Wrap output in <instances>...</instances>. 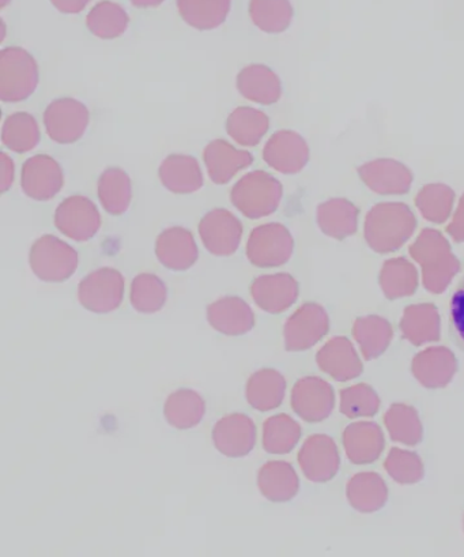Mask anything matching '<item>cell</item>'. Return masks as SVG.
I'll use <instances>...</instances> for the list:
<instances>
[{
  "label": "cell",
  "instance_id": "6da1fadb",
  "mask_svg": "<svg viewBox=\"0 0 464 557\" xmlns=\"http://www.w3.org/2000/svg\"><path fill=\"white\" fill-rule=\"evenodd\" d=\"M39 85V66L28 51L4 48L0 53V99L20 102L29 99Z\"/></svg>",
  "mask_w": 464,
  "mask_h": 557
},
{
  "label": "cell",
  "instance_id": "7a4b0ae2",
  "mask_svg": "<svg viewBox=\"0 0 464 557\" xmlns=\"http://www.w3.org/2000/svg\"><path fill=\"white\" fill-rule=\"evenodd\" d=\"M231 203L247 219L258 220L275 212L280 199V186L268 173H248L235 184L230 193Z\"/></svg>",
  "mask_w": 464,
  "mask_h": 557
},
{
  "label": "cell",
  "instance_id": "3957f363",
  "mask_svg": "<svg viewBox=\"0 0 464 557\" xmlns=\"http://www.w3.org/2000/svg\"><path fill=\"white\" fill-rule=\"evenodd\" d=\"M32 270L45 283H64L72 278L78 269V252L52 235L41 236L30 248Z\"/></svg>",
  "mask_w": 464,
  "mask_h": 557
},
{
  "label": "cell",
  "instance_id": "277c9868",
  "mask_svg": "<svg viewBox=\"0 0 464 557\" xmlns=\"http://www.w3.org/2000/svg\"><path fill=\"white\" fill-rule=\"evenodd\" d=\"M124 277L112 268L95 270L80 281L78 300L86 310L95 313H110L122 306Z\"/></svg>",
  "mask_w": 464,
  "mask_h": 557
},
{
  "label": "cell",
  "instance_id": "5b68a950",
  "mask_svg": "<svg viewBox=\"0 0 464 557\" xmlns=\"http://www.w3.org/2000/svg\"><path fill=\"white\" fill-rule=\"evenodd\" d=\"M89 121L88 108L75 99L52 101L45 112L48 137L61 145L78 143L88 129Z\"/></svg>",
  "mask_w": 464,
  "mask_h": 557
},
{
  "label": "cell",
  "instance_id": "8992f818",
  "mask_svg": "<svg viewBox=\"0 0 464 557\" xmlns=\"http://www.w3.org/2000/svg\"><path fill=\"white\" fill-rule=\"evenodd\" d=\"M53 223L68 239L84 243L99 234L101 215L89 198L74 196L59 205Z\"/></svg>",
  "mask_w": 464,
  "mask_h": 557
},
{
  "label": "cell",
  "instance_id": "52a82bcc",
  "mask_svg": "<svg viewBox=\"0 0 464 557\" xmlns=\"http://www.w3.org/2000/svg\"><path fill=\"white\" fill-rule=\"evenodd\" d=\"M203 246L215 257H230L240 247L242 224L226 209H214L199 224Z\"/></svg>",
  "mask_w": 464,
  "mask_h": 557
},
{
  "label": "cell",
  "instance_id": "ba28073f",
  "mask_svg": "<svg viewBox=\"0 0 464 557\" xmlns=\"http://www.w3.org/2000/svg\"><path fill=\"white\" fill-rule=\"evenodd\" d=\"M64 176L61 165L47 154H37L26 160L21 173V187L34 201H51L62 191Z\"/></svg>",
  "mask_w": 464,
  "mask_h": 557
},
{
  "label": "cell",
  "instance_id": "9c48e42d",
  "mask_svg": "<svg viewBox=\"0 0 464 557\" xmlns=\"http://www.w3.org/2000/svg\"><path fill=\"white\" fill-rule=\"evenodd\" d=\"M291 239L288 231L278 224L258 226L247 243V258L253 267L274 268L288 261Z\"/></svg>",
  "mask_w": 464,
  "mask_h": 557
},
{
  "label": "cell",
  "instance_id": "30bf717a",
  "mask_svg": "<svg viewBox=\"0 0 464 557\" xmlns=\"http://www.w3.org/2000/svg\"><path fill=\"white\" fill-rule=\"evenodd\" d=\"M213 442L225 457H246L256 445V425L242 413L225 416L214 425Z\"/></svg>",
  "mask_w": 464,
  "mask_h": 557
},
{
  "label": "cell",
  "instance_id": "8fae6325",
  "mask_svg": "<svg viewBox=\"0 0 464 557\" xmlns=\"http://www.w3.org/2000/svg\"><path fill=\"white\" fill-rule=\"evenodd\" d=\"M155 256L166 269L186 272L199 258L196 237L181 226L165 230L155 242Z\"/></svg>",
  "mask_w": 464,
  "mask_h": 557
},
{
  "label": "cell",
  "instance_id": "7c38bea8",
  "mask_svg": "<svg viewBox=\"0 0 464 557\" xmlns=\"http://www.w3.org/2000/svg\"><path fill=\"white\" fill-rule=\"evenodd\" d=\"M210 326L229 337H240L255 327V315L248 302L229 296L215 300L208 308Z\"/></svg>",
  "mask_w": 464,
  "mask_h": 557
},
{
  "label": "cell",
  "instance_id": "4fadbf2b",
  "mask_svg": "<svg viewBox=\"0 0 464 557\" xmlns=\"http://www.w3.org/2000/svg\"><path fill=\"white\" fill-rule=\"evenodd\" d=\"M203 160L212 182L223 186L250 166L253 157L250 151L237 149L224 139H215L204 149Z\"/></svg>",
  "mask_w": 464,
  "mask_h": 557
},
{
  "label": "cell",
  "instance_id": "5bb4252c",
  "mask_svg": "<svg viewBox=\"0 0 464 557\" xmlns=\"http://www.w3.org/2000/svg\"><path fill=\"white\" fill-rule=\"evenodd\" d=\"M159 176L166 190L175 194H192L203 186L201 166L191 156L166 157L160 166Z\"/></svg>",
  "mask_w": 464,
  "mask_h": 557
},
{
  "label": "cell",
  "instance_id": "9a60e30c",
  "mask_svg": "<svg viewBox=\"0 0 464 557\" xmlns=\"http://www.w3.org/2000/svg\"><path fill=\"white\" fill-rule=\"evenodd\" d=\"M251 295L263 311L279 313L296 300L297 286L293 278L286 274L262 275L253 281Z\"/></svg>",
  "mask_w": 464,
  "mask_h": 557
},
{
  "label": "cell",
  "instance_id": "2e32d148",
  "mask_svg": "<svg viewBox=\"0 0 464 557\" xmlns=\"http://www.w3.org/2000/svg\"><path fill=\"white\" fill-rule=\"evenodd\" d=\"M236 85L244 99L258 104H273L280 96L277 75L262 64H251L242 69L237 75Z\"/></svg>",
  "mask_w": 464,
  "mask_h": 557
},
{
  "label": "cell",
  "instance_id": "e0dca14e",
  "mask_svg": "<svg viewBox=\"0 0 464 557\" xmlns=\"http://www.w3.org/2000/svg\"><path fill=\"white\" fill-rule=\"evenodd\" d=\"M97 196L106 213L122 215L133 201L131 178L121 168H108L97 184Z\"/></svg>",
  "mask_w": 464,
  "mask_h": 557
},
{
  "label": "cell",
  "instance_id": "ac0fdd59",
  "mask_svg": "<svg viewBox=\"0 0 464 557\" xmlns=\"http://www.w3.org/2000/svg\"><path fill=\"white\" fill-rule=\"evenodd\" d=\"M206 413V403L197 392L180 388L166 399L164 416L177 430H191L201 424Z\"/></svg>",
  "mask_w": 464,
  "mask_h": 557
},
{
  "label": "cell",
  "instance_id": "d6986e66",
  "mask_svg": "<svg viewBox=\"0 0 464 557\" xmlns=\"http://www.w3.org/2000/svg\"><path fill=\"white\" fill-rule=\"evenodd\" d=\"M285 386V380L277 371H258L247 382V401L259 412H268L283 403Z\"/></svg>",
  "mask_w": 464,
  "mask_h": 557
},
{
  "label": "cell",
  "instance_id": "ffe728a7",
  "mask_svg": "<svg viewBox=\"0 0 464 557\" xmlns=\"http://www.w3.org/2000/svg\"><path fill=\"white\" fill-rule=\"evenodd\" d=\"M231 0H177L185 23L199 30H213L228 18Z\"/></svg>",
  "mask_w": 464,
  "mask_h": 557
},
{
  "label": "cell",
  "instance_id": "44dd1931",
  "mask_svg": "<svg viewBox=\"0 0 464 557\" xmlns=\"http://www.w3.org/2000/svg\"><path fill=\"white\" fill-rule=\"evenodd\" d=\"M258 485L269 502H288L297 492L296 473L288 463L267 462L259 470Z\"/></svg>",
  "mask_w": 464,
  "mask_h": 557
},
{
  "label": "cell",
  "instance_id": "7402d4cb",
  "mask_svg": "<svg viewBox=\"0 0 464 557\" xmlns=\"http://www.w3.org/2000/svg\"><path fill=\"white\" fill-rule=\"evenodd\" d=\"M267 129L268 117L250 107L236 108L226 122V132L241 146H256Z\"/></svg>",
  "mask_w": 464,
  "mask_h": 557
},
{
  "label": "cell",
  "instance_id": "603a6c76",
  "mask_svg": "<svg viewBox=\"0 0 464 557\" xmlns=\"http://www.w3.org/2000/svg\"><path fill=\"white\" fill-rule=\"evenodd\" d=\"M2 143L14 153L24 154L40 143V128L36 119L26 112H17L4 121Z\"/></svg>",
  "mask_w": 464,
  "mask_h": 557
},
{
  "label": "cell",
  "instance_id": "cb8c5ba5",
  "mask_svg": "<svg viewBox=\"0 0 464 557\" xmlns=\"http://www.w3.org/2000/svg\"><path fill=\"white\" fill-rule=\"evenodd\" d=\"M129 24L128 14L121 4L100 2L90 10L86 17V26L96 37L102 40L117 39L124 35Z\"/></svg>",
  "mask_w": 464,
  "mask_h": 557
},
{
  "label": "cell",
  "instance_id": "d4e9b609",
  "mask_svg": "<svg viewBox=\"0 0 464 557\" xmlns=\"http://www.w3.org/2000/svg\"><path fill=\"white\" fill-rule=\"evenodd\" d=\"M166 299H168V289L158 275L143 273L134 278L129 300L139 313L151 315L163 310Z\"/></svg>",
  "mask_w": 464,
  "mask_h": 557
},
{
  "label": "cell",
  "instance_id": "484cf974",
  "mask_svg": "<svg viewBox=\"0 0 464 557\" xmlns=\"http://www.w3.org/2000/svg\"><path fill=\"white\" fill-rule=\"evenodd\" d=\"M289 0H251L250 17L259 29L279 34L288 28L291 20Z\"/></svg>",
  "mask_w": 464,
  "mask_h": 557
},
{
  "label": "cell",
  "instance_id": "4316f807",
  "mask_svg": "<svg viewBox=\"0 0 464 557\" xmlns=\"http://www.w3.org/2000/svg\"><path fill=\"white\" fill-rule=\"evenodd\" d=\"M263 159L279 172H294L300 165V140L290 133H277L263 150Z\"/></svg>",
  "mask_w": 464,
  "mask_h": 557
},
{
  "label": "cell",
  "instance_id": "83f0119b",
  "mask_svg": "<svg viewBox=\"0 0 464 557\" xmlns=\"http://www.w3.org/2000/svg\"><path fill=\"white\" fill-rule=\"evenodd\" d=\"M300 429L288 416H274L263 425V447L269 454L289 453L299 441Z\"/></svg>",
  "mask_w": 464,
  "mask_h": 557
},
{
  "label": "cell",
  "instance_id": "f1b7e54d",
  "mask_svg": "<svg viewBox=\"0 0 464 557\" xmlns=\"http://www.w3.org/2000/svg\"><path fill=\"white\" fill-rule=\"evenodd\" d=\"M451 326L459 345L464 349V283L451 299Z\"/></svg>",
  "mask_w": 464,
  "mask_h": 557
},
{
  "label": "cell",
  "instance_id": "f546056e",
  "mask_svg": "<svg viewBox=\"0 0 464 557\" xmlns=\"http://www.w3.org/2000/svg\"><path fill=\"white\" fill-rule=\"evenodd\" d=\"M0 191L8 193L14 182V162L7 153L0 154Z\"/></svg>",
  "mask_w": 464,
  "mask_h": 557
},
{
  "label": "cell",
  "instance_id": "4dcf8cb0",
  "mask_svg": "<svg viewBox=\"0 0 464 557\" xmlns=\"http://www.w3.org/2000/svg\"><path fill=\"white\" fill-rule=\"evenodd\" d=\"M53 7L64 14H78L84 12L90 0H51Z\"/></svg>",
  "mask_w": 464,
  "mask_h": 557
},
{
  "label": "cell",
  "instance_id": "1f68e13d",
  "mask_svg": "<svg viewBox=\"0 0 464 557\" xmlns=\"http://www.w3.org/2000/svg\"><path fill=\"white\" fill-rule=\"evenodd\" d=\"M129 2H131L134 7L137 8L150 9L160 7L164 0H129Z\"/></svg>",
  "mask_w": 464,
  "mask_h": 557
},
{
  "label": "cell",
  "instance_id": "d6a6232c",
  "mask_svg": "<svg viewBox=\"0 0 464 557\" xmlns=\"http://www.w3.org/2000/svg\"><path fill=\"white\" fill-rule=\"evenodd\" d=\"M12 2V0H2V4H0V7H2V9L7 8L8 4Z\"/></svg>",
  "mask_w": 464,
  "mask_h": 557
}]
</instances>
